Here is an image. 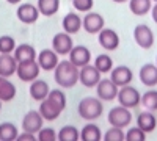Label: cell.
<instances>
[{"label": "cell", "instance_id": "cell-1", "mask_svg": "<svg viewBox=\"0 0 157 141\" xmlns=\"http://www.w3.org/2000/svg\"><path fill=\"white\" fill-rule=\"evenodd\" d=\"M78 72L80 68L75 66L71 60H63L54 69V79L60 88H72L78 82Z\"/></svg>", "mask_w": 157, "mask_h": 141}, {"label": "cell", "instance_id": "cell-2", "mask_svg": "<svg viewBox=\"0 0 157 141\" xmlns=\"http://www.w3.org/2000/svg\"><path fill=\"white\" fill-rule=\"evenodd\" d=\"M77 111L80 114V118H83L86 121H94V119H99L101 114L104 113V104L98 96L96 97H83L78 102Z\"/></svg>", "mask_w": 157, "mask_h": 141}, {"label": "cell", "instance_id": "cell-3", "mask_svg": "<svg viewBox=\"0 0 157 141\" xmlns=\"http://www.w3.org/2000/svg\"><path fill=\"white\" fill-rule=\"evenodd\" d=\"M118 102L120 105L123 107H127V108H135L141 104V94L137 88L130 86V85H126V86H121L120 91H118Z\"/></svg>", "mask_w": 157, "mask_h": 141}, {"label": "cell", "instance_id": "cell-4", "mask_svg": "<svg viewBox=\"0 0 157 141\" xmlns=\"http://www.w3.org/2000/svg\"><path fill=\"white\" fill-rule=\"evenodd\" d=\"M107 121H109L110 125L121 127V129H124V127H127L130 122H132V113H130V108L123 107V105L113 107V108L109 111Z\"/></svg>", "mask_w": 157, "mask_h": 141}, {"label": "cell", "instance_id": "cell-5", "mask_svg": "<svg viewBox=\"0 0 157 141\" xmlns=\"http://www.w3.org/2000/svg\"><path fill=\"white\" fill-rule=\"evenodd\" d=\"M39 68L38 61L36 60H30V61H22V63H17V71H16V75L19 77V80L22 82H33L35 79L39 77Z\"/></svg>", "mask_w": 157, "mask_h": 141}, {"label": "cell", "instance_id": "cell-6", "mask_svg": "<svg viewBox=\"0 0 157 141\" xmlns=\"http://www.w3.org/2000/svg\"><path fill=\"white\" fill-rule=\"evenodd\" d=\"M104 27H105V20H104L102 14H99V13L88 11L82 17V28L90 35H98Z\"/></svg>", "mask_w": 157, "mask_h": 141}, {"label": "cell", "instance_id": "cell-7", "mask_svg": "<svg viewBox=\"0 0 157 141\" xmlns=\"http://www.w3.org/2000/svg\"><path fill=\"white\" fill-rule=\"evenodd\" d=\"M118 91H120V86L112 79H101V82L96 85V94L102 102L115 100L118 97Z\"/></svg>", "mask_w": 157, "mask_h": 141}, {"label": "cell", "instance_id": "cell-8", "mask_svg": "<svg viewBox=\"0 0 157 141\" xmlns=\"http://www.w3.org/2000/svg\"><path fill=\"white\" fill-rule=\"evenodd\" d=\"M102 74L99 72V69L94 65H85L80 68V72H78V82H80L85 88H96V85L101 82Z\"/></svg>", "mask_w": 157, "mask_h": 141}, {"label": "cell", "instance_id": "cell-9", "mask_svg": "<svg viewBox=\"0 0 157 141\" xmlns=\"http://www.w3.org/2000/svg\"><path fill=\"white\" fill-rule=\"evenodd\" d=\"M98 41L101 44V47L107 52H113L120 47V35H118L113 28H105L104 27L99 33H98Z\"/></svg>", "mask_w": 157, "mask_h": 141}, {"label": "cell", "instance_id": "cell-10", "mask_svg": "<svg viewBox=\"0 0 157 141\" xmlns=\"http://www.w3.org/2000/svg\"><path fill=\"white\" fill-rule=\"evenodd\" d=\"M134 39H135L138 47L148 50L154 46V32L148 27V25L140 24L134 28Z\"/></svg>", "mask_w": 157, "mask_h": 141}, {"label": "cell", "instance_id": "cell-11", "mask_svg": "<svg viewBox=\"0 0 157 141\" xmlns=\"http://www.w3.org/2000/svg\"><path fill=\"white\" fill-rule=\"evenodd\" d=\"M43 125H44V118H43V114L39 113V110L38 111L30 110L22 119V130L35 133V135L43 129Z\"/></svg>", "mask_w": 157, "mask_h": 141}, {"label": "cell", "instance_id": "cell-12", "mask_svg": "<svg viewBox=\"0 0 157 141\" xmlns=\"http://www.w3.org/2000/svg\"><path fill=\"white\" fill-rule=\"evenodd\" d=\"M72 47H74V44H72V35H69L66 32L57 33L54 36V39H52V49H54L58 55H69Z\"/></svg>", "mask_w": 157, "mask_h": 141}, {"label": "cell", "instance_id": "cell-13", "mask_svg": "<svg viewBox=\"0 0 157 141\" xmlns=\"http://www.w3.org/2000/svg\"><path fill=\"white\" fill-rule=\"evenodd\" d=\"M36 61H38L39 68L44 69V71H54L57 68V65L60 63L58 54L55 52L54 49H44V50H41V52L38 54V57H36Z\"/></svg>", "mask_w": 157, "mask_h": 141}, {"label": "cell", "instance_id": "cell-14", "mask_svg": "<svg viewBox=\"0 0 157 141\" xmlns=\"http://www.w3.org/2000/svg\"><path fill=\"white\" fill-rule=\"evenodd\" d=\"M16 16L17 19L22 22V24H35L38 20V17L41 16V13H39L38 6L32 5V3H22L17 6V11H16Z\"/></svg>", "mask_w": 157, "mask_h": 141}, {"label": "cell", "instance_id": "cell-15", "mask_svg": "<svg viewBox=\"0 0 157 141\" xmlns=\"http://www.w3.org/2000/svg\"><path fill=\"white\" fill-rule=\"evenodd\" d=\"M110 79L118 85V86H126V85H130V82L134 80V72L129 66H113V69L110 71Z\"/></svg>", "mask_w": 157, "mask_h": 141}, {"label": "cell", "instance_id": "cell-16", "mask_svg": "<svg viewBox=\"0 0 157 141\" xmlns=\"http://www.w3.org/2000/svg\"><path fill=\"white\" fill-rule=\"evenodd\" d=\"M140 82L148 86V88H154L157 85V65H152V63H146L140 68L138 72Z\"/></svg>", "mask_w": 157, "mask_h": 141}, {"label": "cell", "instance_id": "cell-17", "mask_svg": "<svg viewBox=\"0 0 157 141\" xmlns=\"http://www.w3.org/2000/svg\"><path fill=\"white\" fill-rule=\"evenodd\" d=\"M69 60L75 66L82 68V66L88 65V63L91 61V52L85 46H74L71 49V52H69Z\"/></svg>", "mask_w": 157, "mask_h": 141}, {"label": "cell", "instance_id": "cell-18", "mask_svg": "<svg viewBox=\"0 0 157 141\" xmlns=\"http://www.w3.org/2000/svg\"><path fill=\"white\" fill-rule=\"evenodd\" d=\"M17 71V60L13 54H0V75L11 77Z\"/></svg>", "mask_w": 157, "mask_h": 141}, {"label": "cell", "instance_id": "cell-19", "mask_svg": "<svg viewBox=\"0 0 157 141\" xmlns=\"http://www.w3.org/2000/svg\"><path fill=\"white\" fill-rule=\"evenodd\" d=\"M29 91H30V97H32L33 100L41 102V100H44V99L47 97L50 88H49L47 82H44V80H41V79H35L33 82H30Z\"/></svg>", "mask_w": 157, "mask_h": 141}, {"label": "cell", "instance_id": "cell-20", "mask_svg": "<svg viewBox=\"0 0 157 141\" xmlns=\"http://www.w3.org/2000/svg\"><path fill=\"white\" fill-rule=\"evenodd\" d=\"M61 27H63V32H66L69 35H75L82 28V17L77 13H68L61 20Z\"/></svg>", "mask_w": 157, "mask_h": 141}, {"label": "cell", "instance_id": "cell-21", "mask_svg": "<svg viewBox=\"0 0 157 141\" xmlns=\"http://www.w3.org/2000/svg\"><path fill=\"white\" fill-rule=\"evenodd\" d=\"M39 113L43 114L44 121H55L60 114L63 113V110L60 107H57L52 100H49L47 97L44 100H41V104H39Z\"/></svg>", "mask_w": 157, "mask_h": 141}, {"label": "cell", "instance_id": "cell-22", "mask_svg": "<svg viewBox=\"0 0 157 141\" xmlns=\"http://www.w3.org/2000/svg\"><path fill=\"white\" fill-rule=\"evenodd\" d=\"M137 125L140 127L143 132H146V133L154 132L155 127H157V118H155V114H152V111H149V110L141 111L138 116H137Z\"/></svg>", "mask_w": 157, "mask_h": 141}, {"label": "cell", "instance_id": "cell-23", "mask_svg": "<svg viewBox=\"0 0 157 141\" xmlns=\"http://www.w3.org/2000/svg\"><path fill=\"white\" fill-rule=\"evenodd\" d=\"M14 58L17 60V63H22V61H30V60H36V50L32 44H19L16 46L14 52H13Z\"/></svg>", "mask_w": 157, "mask_h": 141}, {"label": "cell", "instance_id": "cell-24", "mask_svg": "<svg viewBox=\"0 0 157 141\" xmlns=\"http://www.w3.org/2000/svg\"><path fill=\"white\" fill-rule=\"evenodd\" d=\"M16 97V86L13 82H10L8 77L0 75V100L2 102H11Z\"/></svg>", "mask_w": 157, "mask_h": 141}, {"label": "cell", "instance_id": "cell-25", "mask_svg": "<svg viewBox=\"0 0 157 141\" xmlns=\"http://www.w3.org/2000/svg\"><path fill=\"white\" fill-rule=\"evenodd\" d=\"M152 0H129V9L135 16H145L151 13Z\"/></svg>", "mask_w": 157, "mask_h": 141}, {"label": "cell", "instance_id": "cell-26", "mask_svg": "<svg viewBox=\"0 0 157 141\" xmlns=\"http://www.w3.org/2000/svg\"><path fill=\"white\" fill-rule=\"evenodd\" d=\"M38 9L43 16L50 17L58 13L60 9V0H38Z\"/></svg>", "mask_w": 157, "mask_h": 141}, {"label": "cell", "instance_id": "cell-27", "mask_svg": "<svg viewBox=\"0 0 157 141\" xmlns=\"http://www.w3.org/2000/svg\"><path fill=\"white\" fill-rule=\"evenodd\" d=\"M80 139H83V141H99V139H102V132L99 129V125H96L93 122L86 124L80 132Z\"/></svg>", "mask_w": 157, "mask_h": 141}, {"label": "cell", "instance_id": "cell-28", "mask_svg": "<svg viewBox=\"0 0 157 141\" xmlns=\"http://www.w3.org/2000/svg\"><path fill=\"white\" fill-rule=\"evenodd\" d=\"M17 127L13 122H2L0 124V141H14L17 139Z\"/></svg>", "mask_w": 157, "mask_h": 141}, {"label": "cell", "instance_id": "cell-29", "mask_svg": "<svg viewBox=\"0 0 157 141\" xmlns=\"http://www.w3.org/2000/svg\"><path fill=\"white\" fill-rule=\"evenodd\" d=\"M94 66L99 69L101 74H107L113 69V60L107 54H101L94 58Z\"/></svg>", "mask_w": 157, "mask_h": 141}, {"label": "cell", "instance_id": "cell-30", "mask_svg": "<svg viewBox=\"0 0 157 141\" xmlns=\"http://www.w3.org/2000/svg\"><path fill=\"white\" fill-rule=\"evenodd\" d=\"M60 141H78L80 139V132H78L74 125H64L58 132Z\"/></svg>", "mask_w": 157, "mask_h": 141}, {"label": "cell", "instance_id": "cell-31", "mask_svg": "<svg viewBox=\"0 0 157 141\" xmlns=\"http://www.w3.org/2000/svg\"><path fill=\"white\" fill-rule=\"evenodd\" d=\"M141 105L149 111H157V89H149L141 94Z\"/></svg>", "mask_w": 157, "mask_h": 141}, {"label": "cell", "instance_id": "cell-32", "mask_svg": "<svg viewBox=\"0 0 157 141\" xmlns=\"http://www.w3.org/2000/svg\"><path fill=\"white\" fill-rule=\"evenodd\" d=\"M47 99L52 100L57 107H60L61 110L66 108V94H64L61 89H50L49 94H47Z\"/></svg>", "mask_w": 157, "mask_h": 141}, {"label": "cell", "instance_id": "cell-33", "mask_svg": "<svg viewBox=\"0 0 157 141\" xmlns=\"http://www.w3.org/2000/svg\"><path fill=\"white\" fill-rule=\"evenodd\" d=\"M16 49V41L14 38L10 35L0 36V54H13Z\"/></svg>", "mask_w": 157, "mask_h": 141}, {"label": "cell", "instance_id": "cell-34", "mask_svg": "<svg viewBox=\"0 0 157 141\" xmlns=\"http://www.w3.org/2000/svg\"><path fill=\"white\" fill-rule=\"evenodd\" d=\"M104 139L105 141H123V139H126V133L121 127L112 125L110 129L104 133Z\"/></svg>", "mask_w": 157, "mask_h": 141}, {"label": "cell", "instance_id": "cell-35", "mask_svg": "<svg viewBox=\"0 0 157 141\" xmlns=\"http://www.w3.org/2000/svg\"><path fill=\"white\" fill-rule=\"evenodd\" d=\"M146 132H143L140 127H130L126 132V141H145L146 139Z\"/></svg>", "mask_w": 157, "mask_h": 141}, {"label": "cell", "instance_id": "cell-36", "mask_svg": "<svg viewBox=\"0 0 157 141\" xmlns=\"http://www.w3.org/2000/svg\"><path fill=\"white\" fill-rule=\"evenodd\" d=\"M36 138H38V141H55V139H58V133L54 129H50V127H43L36 133Z\"/></svg>", "mask_w": 157, "mask_h": 141}, {"label": "cell", "instance_id": "cell-37", "mask_svg": "<svg viewBox=\"0 0 157 141\" xmlns=\"http://www.w3.org/2000/svg\"><path fill=\"white\" fill-rule=\"evenodd\" d=\"M72 5H74L75 11H78V13H88L93 9L94 2L93 0H72Z\"/></svg>", "mask_w": 157, "mask_h": 141}, {"label": "cell", "instance_id": "cell-38", "mask_svg": "<svg viewBox=\"0 0 157 141\" xmlns=\"http://www.w3.org/2000/svg\"><path fill=\"white\" fill-rule=\"evenodd\" d=\"M17 139H19V141H32V139H38V138H36L35 133H30V132L22 130V133L17 135Z\"/></svg>", "mask_w": 157, "mask_h": 141}, {"label": "cell", "instance_id": "cell-39", "mask_svg": "<svg viewBox=\"0 0 157 141\" xmlns=\"http://www.w3.org/2000/svg\"><path fill=\"white\" fill-rule=\"evenodd\" d=\"M151 16H152V20L157 24V2L152 5V8H151Z\"/></svg>", "mask_w": 157, "mask_h": 141}, {"label": "cell", "instance_id": "cell-40", "mask_svg": "<svg viewBox=\"0 0 157 141\" xmlns=\"http://www.w3.org/2000/svg\"><path fill=\"white\" fill-rule=\"evenodd\" d=\"M6 2L10 3V5H17V3H21L22 0H6Z\"/></svg>", "mask_w": 157, "mask_h": 141}, {"label": "cell", "instance_id": "cell-41", "mask_svg": "<svg viewBox=\"0 0 157 141\" xmlns=\"http://www.w3.org/2000/svg\"><path fill=\"white\" fill-rule=\"evenodd\" d=\"M115 3H124V2H129V0H112Z\"/></svg>", "mask_w": 157, "mask_h": 141}, {"label": "cell", "instance_id": "cell-42", "mask_svg": "<svg viewBox=\"0 0 157 141\" xmlns=\"http://www.w3.org/2000/svg\"><path fill=\"white\" fill-rule=\"evenodd\" d=\"M2 104H3V102H2V100H0V110H2Z\"/></svg>", "mask_w": 157, "mask_h": 141}, {"label": "cell", "instance_id": "cell-43", "mask_svg": "<svg viewBox=\"0 0 157 141\" xmlns=\"http://www.w3.org/2000/svg\"><path fill=\"white\" fill-rule=\"evenodd\" d=\"M152 2H154V3H155V2H157V0H152Z\"/></svg>", "mask_w": 157, "mask_h": 141}, {"label": "cell", "instance_id": "cell-44", "mask_svg": "<svg viewBox=\"0 0 157 141\" xmlns=\"http://www.w3.org/2000/svg\"><path fill=\"white\" fill-rule=\"evenodd\" d=\"M155 65H157V58H155Z\"/></svg>", "mask_w": 157, "mask_h": 141}]
</instances>
